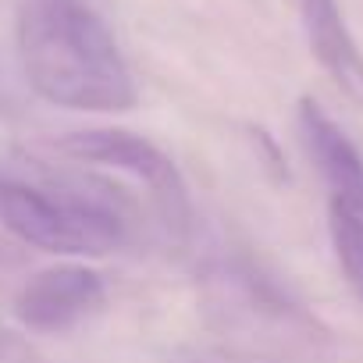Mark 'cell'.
Segmentation results:
<instances>
[{
  "mask_svg": "<svg viewBox=\"0 0 363 363\" xmlns=\"http://www.w3.org/2000/svg\"><path fill=\"white\" fill-rule=\"evenodd\" d=\"M18 57L29 86L68 111H128L135 79L89 0H22Z\"/></svg>",
  "mask_w": 363,
  "mask_h": 363,
  "instance_id": "1",
  "label": "cell"
},
{
  "mask_svg": "<svg viewBox=\"0 0 363 363\" xmlns=\"http://www.w3.org/2000/svg\"><path fill=\"white\" fill-rule=\"evenodd\" d=\"M8 107V86H4V75H0V111Z\"/></svg>",
  "mask_w": 363,
  "mask_h": 363,
  "instance_id": "8",
  "label": "cell"
},
{
  "mask_svg": "<svg viewBox=\"0 0 363 363\" xmlns=\"http://www.w3.org/2000/svg\"><path fill=\"white\" fill-rule=\"evenodd\" d=\"M328 228H331L335 257H338L345 278L363 289V214L331 200L328 203Z\"/></svg>",
  "mask_w": 363,
  "mask_h": 363,
  "instance_id": "7",
  "label": "cell"
},
{
  "mask_svg": "<svg viewBox=\"0 0 363 363\" xmlns=\"http://www.w3.org/2000/svg\"><path fill=\"white\" fill-rule=\"evenodd\" d=\"M104 278L86 264H54L36 271L15 296V317L40 335H61L104 306Z\"/></svg>",
  "mask_w": 363,
  "mask_h": 363,
  "instance_id": "4",
  "label": "cell"
},
{
  "mask_svg": "<svg viewBox=\"0 0 363 363\" xmlns=\"http://www.w3.org/2000/svg\"><path fill=\"white\" fill-rule=\"evenodd\" d=\"M299 15L317 65L356 107H363V50L342 18L338 0H299Z\"/></svg>",
  "mask_w": 363,
  "mask_h": 363,
  "instance_id": "6",
  "label": "cell"
},
{
  "mask_svg": "<svg viewBox=\"0 0 363 363\" xmlns=\"http://www.w3.org/2000/svg\"><path fill=\"white\" fill-rule=\"evenodd\" d=\"M29 174L0 171V225L15 239L65 257H104L143 228L139 203L111 178L26 160Z\"/></svg>",
  "mask_w": 363,
  "mask_h": 363,
  "instance_id": "2",
  "label": "cell"
},
{
  "mask_svg": "<svg viewBox=\"0 0 363 363\" xmlns=\"http://www.w3.org/2000/svg\"><path fill=\"white\" fill-rule=\"evenodd\" d=\"M57 153L82 160V164H104L114 167L121 174L139 178L150 189V203L157 211V221L164 228V235L174 246H186L189 232H193V203H189V189L186 178L174 167V160L153 146L150 139L125 132V128H86V132H72L61 135L54 143Z\"/></svg>",
  "mask_w": 363,
  "mask_h": 363,
  "instance_id": "3",
  "label": "cell"
},
{
  "mask_svg": "<svg viewBox=\"0 0 363 363\" xmlns=\"http://www.w3.org/2000/svg\"><path fill=\"white\" fill-rule=\"evenodd\" d=\"M299 128L320 178L331 189V200L363 214V157L352 146V139L335 125V118L313 96L299 100Z\"/></svg>",
  "mask_w": 363,
  "mask_h": 363,
  "instance_id": "5",
  "label": "cell"
}]
</instances>
